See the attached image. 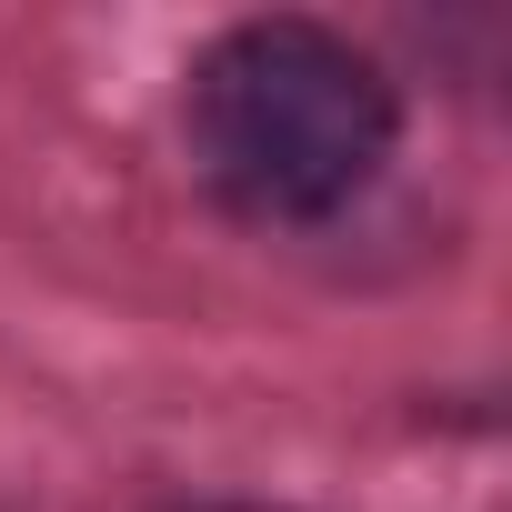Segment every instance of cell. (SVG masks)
<instances>
[{"label": "cell", "mask_w": 512, "mask_h": 512, "mask_svg": "<svg viewBox=\"0 0 512 512\" xmlns=\"http://www.w3.org/2000/svg\"><path fill=\"white\" fill-rule=\"evenodd\" d=\"M181 512H262V502H181Z\"/></svg>", "instance_id": "7a4b0ae2"}, {"label": "cell", "mask_w": 512, "mask_h": 512, "mask_svg": "<svg viewBox=\"0 0 512 512\" xmlns=\"http://www.w3.org/2000/svg\"><path fill=\"white\" fill-rule=\"evenodd\" d=\"M392 81L322 21H241L191 71V161L241 221H322L392 161Z\"/></svg>", "instance_id": "6da1fadb"}]
</instances>
